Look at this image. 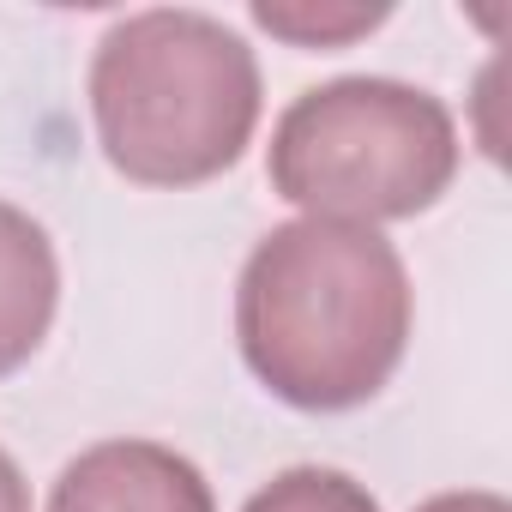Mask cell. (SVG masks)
Returning <instances> with one entry per match:
<instances>
[{
  "label": "cell",
  "mask_w": 512,
  "mask_h": 512,
  "mask_svg": "<svg viewBox=\"0 0 512 512\" xmlns=\"http://www.w3.org/2000/svg\"><path fill=\"white\" fill-rule=\"evenodd\" d=\"M410 272L380 229L296 217L260 235L235 284L247 374L290 410H356L404 362Z\"/></svg>",
  "instance_id": "6da1fadb"
},
{
  "label": "cell",
  "mask_w": 512,
  "mask_h": 512,
  "mask_svg": "<svg viewBox=\"0 0 512 512\" xmlns=\"http://www.w3.org/2000/svg\"><path fill=\"white\" fill-rule=\"evenodd\" d=\"M85 91L109 169L139 187H199L235 169L266 97L253 49L193 7L115 19Z\"/></svg>",
  "instance_id": "7a4b0ae2"
},
{
  "label": "cell",
  "mask_w": 512,
  "mask_h": 512,
  "mask_svg": "<svg viewBox=\"0 0 512 512\" xmlns=\"http://www.w3.org/2000/svg\"><path fill=\"white\" fill-rule=\"evenodd\" d=\"M266 175L302 217L380 229L440 205L458 175V121L422 85L332 79L278 115Z\"/></svg>",
  "instance_id": "3957f363"
},
{
  "label": "cell",
  "mask_w": 512,
  "mask_h": 512,
  "mask_svg": "<svg viewBox=\"0 0 512 512\" xmlns=\"http://www.w3.org/2000/svg\"><path fill=\"white\" fill-rule=\"evenodd\" d=\"M49 512H217L205 470L163 440H97L49 488Z\"/></svg>",
  "instance_id": "277c9868"
},
{
  "label": "cell",
  "mask_w": 512,
  "mask_h": 512,
  "mask_svg": "<svg viewBox=\"0 0 512 512\" xmlns=\"http://www.w3.org/2000/svg\"><path fill=\"white\" fill-rule=\"evenodd\" d=\"M61 308V260H55V241L49 229L0 199V380L19 374Z\"/></svg>",
  "instance_id": "5b68a950"
},
{
  "label": "cell",
  "mask_w": 512,
  "mask_h": 512,
  "mask_svg": "<svg viewBox=\"0 0 512 512\" xmlns=\"http://www.w3.org/2000/svg\"><path fill=\"white\" fill-rule=\"evenodd\" d=\"M392 19L386 0L362 7V0H253V25L296 43V49H344Z\"/></svg>",
  "instance_id": "8992f818"
},
{
  "label": "cell",
  "mask_w": 512,
  "mask_h": 512,
  "mask_svg": "<svg viewBox=\"0 0 512 512\" xmlns=\"http://www.w3.org/2000/svg\"><path fill=\"white\" fill-rule=\"evenodd\" d=\"M241 512H380V500L350 470L296 464V470H278L266 488H253Z\"/></svg>",
  "instance_id": "52a82bcc"
},
{
  "label": "cell",
  "mask_w": 512,
  "mask_h": 512,
  "mask_svg": "<svg viewBox=\"0 0 512 512\" xmlns=\"http://www.w3.org/2000/svg\"><path fill=\"white\" fill-rule=\"evenodd\" d=\"M416 512H512L494 488H452V494H434V500H422Z\"/></svg>",
  "instance_id": "ba28073f"
},
{
  "label": "cell",
  "mask_w": 512,
  "mask_h": 512,
  "mask_svg": "<svg viewBox=\"0 0 512 512\" xmlns=\"http://www.w3.org/2000/svg\"><path fill=\"white\" fill-rule=\"evenodd\" d=\"M0 512H31V482L13 464V452L0 446Z\"/></svg>",
  "instance_id": "9c48e42d"
}]
</instances>
